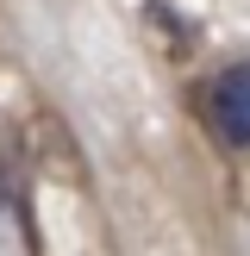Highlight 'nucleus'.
<instances>
[{"label": "nucleus", "instance_id": "f257e3e1", "mask_svg": "<svg viewBox=\"0 0 250 256\" xmlns=\"http://www.w3.org/2000/svg\"><path fill=\"white\" fill-rule=\"evenodd\" d=\"M206 125L219 132V144L250 150V62H232L206 82Z\"/></svg>", "mask_w": 250, "mask_h": 256}]
</instances>
